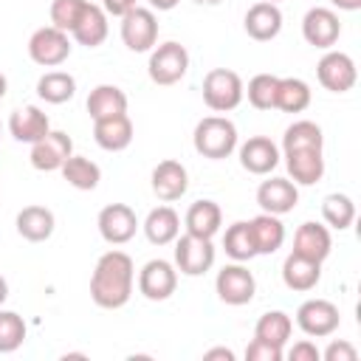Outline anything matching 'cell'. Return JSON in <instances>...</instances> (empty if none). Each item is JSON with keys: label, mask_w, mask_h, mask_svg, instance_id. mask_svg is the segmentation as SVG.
Wrapping results in <instances>:
<instances>
[{"label": "cell", "mask_w": 361, "mask_h": 361, "mask_svg": "<svg viewBox=\"0 0 361 361\" xmlns=\"http://www.w3.org/2000/svg\"><path fill=\"white\" fill-rule=\"evenodd\" d=\"M135 282V265L133 257L110 248L96 259V268L90 274V299L102 310H118L130 302Z\"/></svg>", "instance_id": "1"}, {"label": "cell", "mask_w": 361, "mask_h": 361, "mask_svg": "<svg viewBox=\"0 0 361 361\" xmlns=\"http://www.w3.org/2000/svg\"><path fill=\"white\" fill-rule=\"evenodd\" d=\"M192 144L197 155L209 161H223L237 149V127L226 116H206L195 124Z\"/></svg>", "instance_id": "2"}, {"label": "cell", "mask_w": 361, "mask_h": 361, "mask_svg": "<svg viewBox=\"0 0 361 361\" xmlns=\"http://www.w3.org/2000/svg\"><path fill=\"white\" fill-rule=\"evenodd\" d=\"M243 79L231 68H212L203 76V104L214 113H231L243 102Z\"/></svg>", "instance_id": "3"}, {"label": "cell", "mask_w": 361, "mask_h": 361, "mask_svg": "<svg viewBox=\"0 0 361 361\" xmlns=\"http://www.w3.org/2000/svg\"><path fill=\"white\" fill-rule=\"evenodd\" d=\"M186 71H189V51L180 42L169 39V42H161V45H155L149 51L147 73H149V79L155 85L169 87V85L180 82L186 76Z\"/></svg>", "instance_id": "4"}, {"label": "cell", "mask_w": 361, "mask_h": 361, "mask_svg": "<svg viewBox=\"0 0 361 361\" xmlns=\"http://www.w3.org/2000/svg\"><path fill=\"white\" fill-rule=\"evenodd\" d=\"M214 290L220 296L223 305H231V307H243L254 299L257 293V279L254 274L245 268V262H228L217 271V279H214Z\"/></svg>", "instance_id": "5"}, {"label": "cell", "mask_w": 361, "mask_h": 361, "mask_svg": "<svg viewBox=\"0 0 361 361\" xmlns=\"http://www.w3.org/2000/svg\"><path fill=\"white\" fill-rule=\"evenodd\" d=\"M71 34L54 25H42L28 37V56L39 68H59L71 56Z\"/></svg>", "instance_id": "6"}, {"label": "cell", "mask_w": 361, "mask_h": 361, "mask_svg": "<svg viewBox=\"0 0 361 361\" xmlns=\"http://www.w3.org/2000/svg\"><path fill=\"white\" fill-rule=\"evenodd\" d=\"M341 313L330 299H305L296 307V327L310 338H327L338 330Z\"/></svg>", "instance_id": "7"}, {"label": "cell", "mask_w": 361, "mask_h": 361, "mask_svg": "<svg viewBox=\"0 0 361 361\" xmlns=\"http://www.w3.org/2000/svg\"><path fill=\"white\" fill-rule=\"evenodd\" d=\"M121 42L133 51V54H147L155 48L158 42V17L152 8L135 6L133 11H127L121 17Z\"/></svg>", "instance_id": "8"}, {"label": "cell", "mask_w": 361, "mask_h": 361, "mask_svg": "<svg viewBox=\"0 0 361 361\" xmlns=\"http://www.w3.org/2000/svg\"><path fill=\"white\" fill-rule=\"evenodd\" d=\"M316 79L324 90L330 93H347L355 87L358 82V71H355V62L350 54L344 51H324L322 59L316 62Z\"/></svg>", "instance_id": "9"}, {"label": "cell", "mask_w": 361, "mask_h": 361, "mask_svg": "<svg viewBox=\"0 0 361 361\" xmlns=\"http://www.w3.org/2000/svg\"><path fill=\"white\" fill-rule=\"evenodd\" d=\"M214 265V245L206 237L178 234L175 237V268L183 276H203Z\"/></svg>", "instance_id": "10"}, {"label": "cell", "mask_w": 361, "mask_h": 361, "mask_svg": "<svg viewBox=\"0 0 361 361\" xmlns=\"http://www.w3.org/2000/svg\"><path fill=\"white\" fill-rule=\"evenodd\" d=\"M178 288V268L169 259H149L138 271V293L149 302H166Z\"/></svg>", "instance_id": "11"}, {"label": "cell", "mask_w": 361, "mask_h": 361, "mask_svg": "<svg viewBox=\"0 0 361 361\" xmlns=\"http://www.w3.org/2000/svg\"><path fill=\"white\" fill-rule=\"evenodd\" d=\"M96 226H99V234L107 245H124L135 237V231L141 228L135 212L127 206V203H107L99 217H96Z\"/></svg>", "instance_id": "12"}, {"label": "cell", "mask_w": 361, "mask_h": 361, "mask_svg": "<svg viewBox=\"0 0 361 361\" xmlns=\"http://www.w3.org/2000/svg\"><path fill=\"white\" fill-rule=\"evenodd\" d=\"M302 37L307 45L313 48H322V51H330L338 37H341V20L333 8L327 6H313L305 11L302 17Z\"/></svg>", "instance_id": "13"}, {"label": "cell", "mask_w": 361, "mask_h": 361, "mask_svg": "<svg viewBox=\"0 0 361 361\" xmlns=\"http://www.w3.org/2000/svg\"><path fill=\"white\" fill-rule=\"evenodd\" d=\"M71 155H73V141H71V135L62 133V130H48L39 141L31 144L28 161H31V166L39 169V172H56V169H62V164H65Z\"/></svg>", "instance_id": "14"}, {"label": "cell", "mask_w": 361, "mask_h": 361, "mask_svg": "<svg viewBox=\"0 0 361 361\" xmlns=\"http://www.w3.org/2000/svg\"><path fill=\"white\" fill-rule=\"evenodd\" d=\"M149 186H152V195L161 200V203H172V200H180L189 189V172L180 161L175 158H164L155 164L152 175H149Z\"/></svg>", "instance_id": "15"}, {"label": "cell", "mask_w": 361, "mask_h": 361, "mask_svg": "<svg viewBox=\"0 0 361 361\" xmlns=\"http://www.w3.org/2000/svg\"><path fill=\"white\" fill-rule=\"evenodd\" d=\"M237 155H240V166L248 175H271L282 158L279 147L265 135H251L248 141L237 144Z\"/></svg>", "instance_id": "16"}, {"label": "cell", "mask_w": 361, "mask_h": 361, "mask_svg": "<svg viewBox=\"0 0 361 361\" xmlns=\"http://www.w3.org/2000/svg\"><path fill=\"white\" fill-rule=\"evenodd\" d=\"M257 203L262 212L268 214H288L296 209L299 203V186L290 180V178H268L257 186Z\"/></svg>", "instance_id": "17"}, {"label": "cell", "mask_w": 361, "mask_h": 361, "mask_svg": "<svg viewBox=\"0 0 361 361\" xmlns=\"http://www.w3.org/2000/svg\"><path fill=\"white\" fill-rule=\"evenodd\" d=\"M243 28H245V34H248L251 39H257V42H271V39H276L279 31H282V8H279L276 3L259 0V3H254V6L245 11Z\"/></svg>", "instance_id": "18"}, {"label": "cell", "mask_w": 361, "mask_h": 361, "mask_svg": "<svg viewBox=\"0 0 361 361\" xmlns=\"http://www.w3.org/2000/svg\"><path fill=\"white\" fill-rule=\"evenodd\" d=\"M282 158L296 186H313L324 178V149H288Z\"/></svg>", "instance_id": "19"}, {"label": "cell", "mask_w": 361, "mask_h": 361, "mask_svg": "<svg viewBox=\"0 0 361 361\" xmlns=\"http://www.w3.org/2000/svg\"><path fill=\"white\" fill-rule=\"evenodd\" d=\"M333 251V237H330V228L324 223H302L293 234V254L299 257H307L313 262H324Z\"/></svg>", "instance_id": "20"}, {"label": "cell", "mask_w": 361, "mask_h": 361, "mask_svg": "<svg viewBox=\"0 0 361 361\" xmlns=\"http://www.w3.org/2000/svg\"><path fill=\"white\" fill-rule=\"evenodd\" d=\"M107 31H110V25H107L104 8L87 0L82 14H79V20H76V25L71 28V39L85 45V48H99L107 39Z\"/></svg>", "instance_id": "21"}, {"label": "cell", "mask_w": 361, "mask_h": 361, "mask_svg": "<svg viewBox=\"0 0 361 361\" xmlns=\"http://www.w3.org/2000/svg\"><path fill=\"white\" fill-rule=\"evenodd\" d=\"M133 121L127 113L110 116V118H99L93 121V141L104 149V152H121L133 144Z\"/></svg>", "instance_id": "22"}, {"label": "cell", "mask_w": 361, "mask_h": 361, "mask_svg": "<svg viewBox=\"0 0 361 361\" xmlns=\"http://www.w3.org/2000/svg\"><path fill=\"white\" fill-rule=\"evenodd\" d=\"M48 130H51V121H48V116H45L37 104L17 107V110L8 116V133H11V138L20 141V144H34V141H39Z\"/></svg>", "instance_id": "23"}, {"label": "cell", "mask_w": 361, "mask_h": 361, "mask_svg": "<svg viewBox=\"0 0 361 361\" xmlns=\"http://www.w3.org/2000/svg\"><path fill=\"white\" fill-rule=\"evenodd\" d=\"M14 226H17V234L23 240L45 243V240H51V234L56 228V217H54V212L48 206H23L17 212Z\"/></svg>", "instance_id": "24"}, {"label": "cell", "mask_w": 361, "mask_h": 361, "mask_svg": "<svg viewBox=\"0 0 361 361\" xmlns=\"http://www.w3.org/2000/svg\"><path fill=\"white\" fill-rule=\"evenodd\" d=\"M322 279V262H313L307 257H299V254H288L285 262H282V282L288 290H296V293H307L319 285Z\"/></svg>", "instance_id": "25"}, {"label": "cell", "mask_w": 361, "mask_h": 361, "mask_svg": "<svg viewBox=\"0 0 361 361\" xmlns=\"http://www.w3.org/2000/svg\"><path fill=\"white\" fill-rule=\"evenodd\" d=\"M141 228H144V237L152 245H169L180 234V217H178V212L172 206H155L144 217Z\"/></svg>", "instance_id": "26"}, {"label": "cell", "mask_w": 361, "mask_h": 361, "mask_svg": "<svg viewBox=\"0 0 361 361\" xmlns=\"http://www.w3.org/2000/svg\"><path fill=\"white\" fill-rule=\"evenodd\" d=\"M183 226H186L189 234L212 240V237L220 231V226H223V209H220L214 200H195V203L186 209Z\"/></svg>", "instance_id": "27"}, {"label": "cell", "mask_w": 361, "mask_h": 361, "mask_svg": "<svg viewBox=\"0 0 361 361\" xmlns=\"http://www.w3.org/2000/svg\"><path fill=\"white\" fill-rule=\"evenodd\" d=\"M87 116L93 121L99 118H110V116H118V113H127V93L118 87V85H96L90 93H87Z\"/></svg>", "instance_id": "28"}, {"label": "cell", "mask_w": 361, "mask_h": 361, "mask_svg": "<svg viewBox=\"0 0 361 361\" xmlns=\"http://www.w3.org/2000/svg\"><path fill=\"white\" fill-rule=\"evenodd\" d=\"M310 85L299 76H279V85H276V104L274 110H282V113H305L310 107Z\"/></svg>", "instance_id": "29"}, {"label": "cell", "mask_w": 361, "mask_h": 361, "mask_svg": "<svg viewBox=\"0 0 361 361\" xmlns=\"http://www.w3.org/2000/svg\"><path fill=\"white\" fill-rule=\"evenodd\" d=\"M251 231H254V243H257V254H276L285 243V223L276 214L259 212L251 220Z\"/></svg>", "instance_id": "30"}, {"label": "cell", "mask_w": 361, "mask_h": 361, "mask_svg": "<svg viewBox=\"0 0 361 361\" xmlns=\"http://www.w3.org/2000/svg\"><path fill=\"white\" fill-rule=\"evenodd\" d=\"M223 251L226 257H231L234 262H248L257 254V243H254V231H251V220H237L226 228L223 234Z\"/></svg>", "instance_id": "31"}, {"label": "cell", "mask_w": 361, "mask_h": 361, "mask_svg": "<svg viewBox=\"0 0 361 361\" xmlns=\"http://www.w3.org/2000/svg\"><path fill=\"white\" fill-rule=\"evenodd\" d=\"M290 333H293V319L285 310H265L254 324V338L268 341V344L282 347V350H285Z\"/></svg>", "instance_id": "32"}, {"label": "cell", "mask_w": 361, "mask_h": 361, "mask_svg": "<svg viewBox=\"0 0 361 361\" xmlns=\"http://www.w3.org/2000/svg\"><path fill=\"white\" fill-rule=\"evenodd\" d=\"M37 96L45 104H65L76 96V79L68 71H48L37 79Z\"/></svg>", "instance_id": "33"}, {"label": "cell", "mask_w": 361, "mask_h": 361, "mask_svg": "<svg viewBox=\"0 0 361 361\" xmlns=\"http://www.w3.org/2000/svg\"><path fill=\"white\" fill-rule=\"evenodd\" d=\"M62 178L68 180V186L79 189V192H93L102 180V169L96 161L85 158V155H71L65 164H62Z\"/></svg>", "instance_id": "34"}, {"label": "cell", "mask_w": 361, "mask_h": 361, "mask_svg": "<svg viewBox=\"0 0 361 361\" xmlns=\"http://www.w3.org/2000/svg\"><path fill=\"white\" fill-rule=\"evenodd\" d=\"M322 217H324V226L327 228L347 231L355 223V203H353V197L344 195V192L324 195V200H322Z\"/></svg>", "instance_id": "35"}, {"label": "cell", "mask_w": 361, "mask_h": 361, "mask_svg": "<svg viewBox=\"0 0 361 361\" xmlns=\"http://www.w3.org/2000/svg\"><path fill=\"white\" fill-rule=\"evenodd\" d=\"M288 149H324V133L316 121L299 118L282 135V152Z\"/></svg>", "instance_id": "36"}, {"label": "cell", "mask_w": 361, "mask_h": 361, "mask_svg": "<svg viewBox=\"0 0 361 361\" xmlns=\"http://www.w3.org/2000/svg\"><path fill=\"white\" fill-rule=\"evenodd\" d=\"M276 85H279V76L257 73V76L248 79V87H243V96H248V104L254 110H274V104H276Z\"/></svg>", "instance_id": "37"}, {"label": "cell", "mask_w": 361, "mask_h": 361, "mask_svg": "<svg viewBox=\"0 0 361 361\" xmlns=\"http://www.w3.org/2000/svg\"><path fill=\"white\" fill-rule=\"evenodd\" d=\"M25 322L14 310H0V353H14L25 341Z\"/></svg>", "instance_id": "38"}, {"label": "cell", "mask_w": 361, "mask_h": 361, "mask_svg": "<svg viewBox=\"0 0 361 361\" xmlns=\"http://www.w3.org/2000/svg\"><path fill=\"white\" fill-rule=\"evenodd\" d=\"M85 3H87V0H51V8H48L51 25L59 28V31H65V34H71V28L76 25V20H79Z\"/></svg>", "instance_id": "39"}, {"label": "cell", "mask_w": 361, "mask_h": 361, "mask_svg": "<svg viewBox=\"0 0 361 361\" xmlns=\"http://www.w3.org/2000/svg\"><path fill=\"white\" fill-rule=\"evenodd\" d=\"M282 355H285L282 347H274V344L259 341V338H254L245 347V361H282Z\"/></svg>", "instance_id": "40"}, {"label": "cell", "mask_w": 361, "mask_h": 361, "mask_svg": "<svg viewBox=\"0 0 361 361\" xmlns=\"http://www.w3.org/2000/svg\"><path fill=\"white\" fill-rule=\"evenodd\" d=\"M322 358H324V361H355V358H358V350H355L347 338H333V341L322 350Z\"/></svg>", "instance_id": "41"}, {"label": "cell", "mask_w": 361, "mask_h": 361, "mask_svg": "<svg viewBox=\"0 0 361 361\" xmlns=\"http://www.w3.org/2000/svg\"><path fill=\"white\" fill-rule=\"evenodd\" d=\"M288 358H290V361H319V358H322V350H319L310 338H302V341H296V344L290 347Z\"/></svg>", "instance_id": "42"}, {"label": "cell", "mask_w": 361, "mask_h": 361, "mask_svg": "<svg viewBox=\"0 0 361 361\" xmlns=\"http://www.w3.org/2000/svg\"><path fill=\"white\" fill-rule=\"evenodd\" d=\"M138 6V0H102V8H104V14L107 17H124L127 11H133Z\"/></svg>", "instance_id": "43"}, {"label": "cell", "mask_w": 361, "mask_h": 361, "mask_svg": "<svg viewBox=\"0 0 361 361\" xmlns=\"http://www.w3.org/2000/svg\"><path fill=\"white\" fill-rule=\"evenodd\" d=\"M203 358L206 361H234V353L228 347H212V350L203 353Z\"/></svg>", "instance_id": "44"}, {"label": "cell", "mask_w": 361, "mask_h": 361, "mask_svg": "<svg viewBox=\"0 0 361 361\" xmlns=\"http://www.w3.org/2000/svg\"><path fill=\"white\" fill-rule=\"evenodd\" d=\"M330 6L338 8V11H358L361 8V0H330Z\"/></svg>", "instance_id": "45"}, {"label": "cell", "mask_w": 361, "mask_h": 361, "mask_svg": "<svg viewBox=\"0 0 361 361\" xmlns=\"http://www.w3.org/2000/svg\"><path fill=\"white\" fill-rule=\"evenodd\" d=\"M180 0H149V8L152 11H172Z\"/></svg>", "instance_id": "46"}, {"label": "cell", "mask_w": 361, "mask_h": 361, "mask_svg": "<svg viewBox=\"0 0 361 361\" xmlns=\"http://www.w3.org/2000/svg\"><path fill=\"white\" fill-rule=\"evenodd\" d=\"M6 299H8V282H6V276H0V307Z\"/></svg>", "instance_id": "47"}, {"label": "cell", "mask_w": 361, "mask_h": 361, "mask_svg": "<svg viewBox=\"0 0 361 361\" xmlns=\"http://www.w3.org/2000/svg\"><path fill=\"white\" fill-rule=\"evenodd\" d=\"M6 90H8V79H6V73H0V99L6 96Z\"/></svg>", "instance_id": "48"}, {"label": "cell", "mask_w": 361, "mask_h": 361, "mask_svg": "<svg viewBox=\"0 0 361 361\" xmlns=\"http://www.w3.org/2000/svg\"><path fill=\"white\" fill-rule=\"evenodd\" d=\"M192 3H197V6H220L223 0H192Z\"/></svg>", "instance_id": "49"}, {"label": "cell", "mask_w": 361, "mask_h": 361, "mask_svg": "<svg viewBox=\"0 0 361 361\" xmlns=\"http://www.w3.org/2000/svg\"><path fill=\"white\" fill-rule=\"evenodd\" d=\"M265 3H276V6H279V0H265Z\"/></svg>", "instance_id": "50"}, {"label": "cell", "mask_w": 361, "mask_h": 361, "mask_svg": "<svg viewBox=\"0 0 361 361\" xmlns=\"http://www.w3.org/2000/svg\"><path fill=\"white\" fill-rule=\"evenodd\" d=\"M0 133H3V124H0Z\"/></svg>", "instance_id": "51"}]
</instances>
